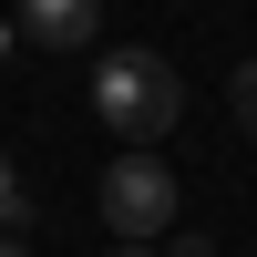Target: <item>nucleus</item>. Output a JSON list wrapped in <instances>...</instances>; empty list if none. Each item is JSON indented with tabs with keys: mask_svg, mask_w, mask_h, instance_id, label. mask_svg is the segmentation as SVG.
<instances>
[{
	"mask_svg": "<svg viewBox=\"0 0 257 257\" xmlns=\"http://www.w3.org/2000/svg\"><path fill=\"white\" fill-rule=\"evenodd\" d=\"M175 113H185V82H175V62L165 52H103L93 62V123L113 144H165L175 134Z\"/></svg>",
	"mask_w": 257,
	"mask_h": 257,
	"instance_id": "f257e3e1",
	"label": "nucleus"
},
{
	"mask_svg": "<svg viewBox=\"0 0 257 257\" xmlns=\"http://www.w3.org/2000/svg\"><path fill=\"white\" fill-rule=\"evenodd\" d=\"M103 226H113L123 247L175 237V175H165L155 155H113V175H103Z\"/></svg>",
	"mask_w": 257,
	"mask_h": 257,
	"instance_id": "f03ea898",
	"label": "nucleus"
},
{
	"mask_svg": "<svg viewBox=\"0 0 257 257\" xmlns=\"http://www.w3.org/2000/svg\"><path fill=\"white\" fill-rule=\"evenodd\" d=\"M93 11L103 0H11L21 41H41V52H82V41H93Z\"/></svg>",
	"mask_w": 257,
	"mask_h": 257,
	"instance_id": "7ed1b4c3",
	"label": "nucleus"
},
{
	"mask_svg": "<svg viewBox=\"0 0 257 257\" xmlns=\"http://www.w3.org/2000/svg\"><path fill=\"white\" fill-rule=\"evenodd\" d=\"M31 226V196H21V175H11V155H0V237H21Z\"/></svg>",
	"mask_w": 257,
	"mask_h": 257,
	"instance_id": "20e7f679",
	"label": "nucleus"
},
{
	"mask_svg": "<svg viewBox=\"0 0 257 257\" xmlns=\"http://www.w3.org/2000/svg\"><path fill=\"white\" fill-rule=\"evenodd\" d=\"M226 103H237V123H247V134H257V62H247L237 82H226Z\"/></svg>",
	"mask_w": 257,
	"mask_h": 257,
	"instance_id": "39448f33",
	"label": "nucleus"
},
{
	"mask_svg": "<svg viewBox=\"0 0 257 257\" xmlns=\"http://www.w3.org/2000/svg\"><path fill=\"white\" fill-rule=\"evenodd\" d=\"M0 257H31V247H21V237H0Z\"/></svg>",
	"mask_w": 257,
	"mask_h": 257,
	"instance_id": "423d86ee",
	"label": "nucleus"
},
{
	"mask_svg": "<svg viewBox=\"0 0 257 257\" xmlns=\"http://www.w3.org/2000/svg\"><path fill=\"white\" fill-rule=\"evenodd\" d=\"M113 257H155V247H113Z\"/></svg>",
	"mask_w": 257,
	"mask_h": 257,
	"instance_id": "0eeeda50",
	"label": "nucleus"
}]
</instances>
